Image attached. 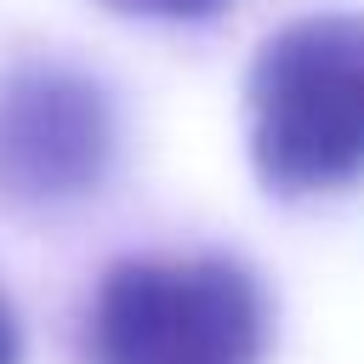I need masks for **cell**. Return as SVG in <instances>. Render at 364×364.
Listing matches in <instances>:
<instances>
[{
    "label": "cell",
    "instance_id": "3957f363",
    "mask_svg": "<svg viewBox=\"0 0 364 364\" xmlns=\"http://www.w3.org/2000/svg\"><path fill=\"white\" fill-rule=\"evenodd\" d=\"M119 159V114L97 74L23 57L0 74V199L57 210L91 199Z\"/></svg>",
    "mask_w": 364,
    "mask_h": 364
},
{
    "label": "cell",
    "instance_id": "7a4b0ae2",
    "mask_svg": "<svg viewBox=\"0 0 364 364\" xmlns=\"http://www.w3.org/2000/svg\"><path fill=\"white\" fill-rule=\"evenodd\" d=\"M250 165L267 193H336L364 176V11L279 23L245 74Z\"/></svg>",
    "mask_w": 364,
    "mask_h": 364
},
{
    "label": "cell",
    "instance_id": "277c9868",
    "mask_svg": "<svg viewBox=\"0 0 364 364\" xmlns=\"http://www.w3.org/2000/svg\"><path fill=\"white\" fill-rule=\"evenodd\" d=\"M108 11H125V17H159V23H193V17H210L222 11L228 0H102Z\"/></svg>",
    "mask_w": 364,
    "mask_h": 364
},
{
    "label": "cell",
    "instance_id": "5b68a950",
    "mask_svg": "<svg viewBox=\"0 0 364 364\" xmlns=\"http://www.w3.org/2000/svg\"><path fill=\"white\" fill-rule=\"evenodd\" d=\"M0 364H23V324L6 296H0Z\"/></svg>",
    "mask_w": 364,
    "mask_h": 364
},
{
    "label": "cell",
    "instance_id": "6da1fadb",
    "mask_svg": "<svg viewBox=\"0 0 364 364\" xmlns=\"http://www.w3.org/2000/svg\"><path fill=\"white\" fill-rule=\"evenodd\" d=\"M273 301L228 250L114 256L80 318L85 364H262Z\"/></svg>",
    "mask_w": 364,
    "mask_h": 364
}]
</instances>
